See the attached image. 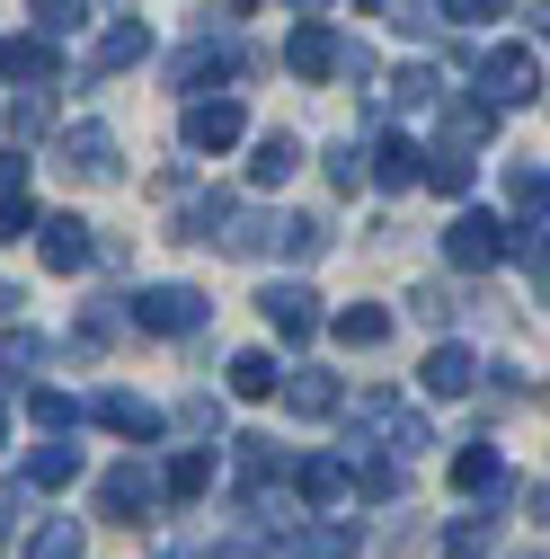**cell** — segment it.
<instances>
[{
	"label": "cell",
	"instance_id": "b9f144b4",
	"mask_svg": "<svg viewBox=\"0 0 550 559\" xmlns=\"http://www.w3.org/2000/svg\"><path fill=\"white\" fill-rule=\"evenodd\" d=\"M10 187H27V160H19V152H0V195H10Z\"/></svg>",
	"mask_w": 550,
	"mask_h": 559
},
{
	"label": "cell",
	"instance_id": "277c9868",
	"mask_svg": "<svg viewBox=\"0 0 550 559\" xmlns=\"http://www.w3.org/2000/svg\"><path fill=\"white\" fill-rule=\"evenodd\" d=\"M152 507H169V498H160V471H152L143 453H133V462H116V471L98 479V515H116V524H143Z\"/></svg>",
	"mask_w": 550,
	"mask_h": 559
},
{
	"label": "cell",
	"instance_id": "1f68e13d",
	"mask_svg": "<svg viewBox=\"0 0 550 559\" xmlns=\"http://www.w3.org/2000/svg\"><path fill=\"white\" fill-rule=\"evenodd\" d=\"M489 550H498V524L489 515H470V524L444 533V559H489Z\"/></svg>",
	"mask_w": 550,
	"mask_h": 559
},
{
	"label": "cell",
	"instance_id": "e575fe53",
	"mask_svg": "<svg viewBox=\"0 0 550 559\" xmlns=\"http://www.w3.org/2000/svg\"><path fill=\"white\" fill-rule=\"evenodd\" d=\"M36 231V204H27V187H10L0 195V240H27Z\"/></svg>",
	"mask_w": 550,
	"mask_h": 559
},
{
	"label": "cell",
	"instance_id": "484cf974",
	"mask_svg": "<svg viewBox=\"0 0 550 559\" xmlns=\"http://www.w3.org/2000/svg\"><path fill=\"white\" fill-rule=\"evenodd\" d=\"M506 195H515L524 223H541V214H550V169H541V160H515V169H506Z\"/></svg>",
	"mask_w": 550,
	"mask_h": 559
},
{
	"label": "cell",
	"instance_id": "ab89813d",
	"mask_svg": "<svg viewBox=\"0 0 550 559\" xmlns=\"http://www.w3.org/2000/svg\"><path fill=\"white\" fill-rule=\"evenodd\" d=\"M453 311H462V302H453L444 285H418V320H453Z\"/></svg>",
	"mask_w": 550,
	"mask_h": 559
},
{
	"label": "cell",
	"instance_id": "e0dca14e",
	"mask_svg": "<svg viewBox=\"0 0 550 559\" xmlns=\"http://www.w3.org/2000/svg\"><path fill=\"white\" fill-rule=\"evenodd\" d=\"M143 53H152V27H143V19H116V27L89 45V72H98V81H107V72H133Z\"/></svg>",
	"mask_w": 550,
	"mask_h": 559
},
{
	"label": "cell",
	"instance_id": "8992f818",
	"mask_svg": "<svg viewBox=\"0 0 550 559\" xmlns=\"http://www.w3.org/2000/svg\"><path fill=\"white\" fill-rule=\"evenodd\" d=\"M178 133H187V152H231L240 133H249V107L240 98H187Z\"/></svg>",
	"mask_w": 550,
	"mask_h": 559
},
{
	"label": "cell",
	"instance_id": "f6af8a7d",
	"mask_svg": "<svg viewBox=\"0 0 550 559\" xmlns=\"http://www.w3.org/2000/svg\"><path fill=\"white\" fill-rule=\"evenodd\" d=\"M533 524H550V488H533Z\"/></svg>",
	"mask_w": 550,
	"mask_h": 559
},
{
	"label": "cell",
	"instance_id": "bcb514c9",
	"mask_svg": "<svg viewBox=\"0 0 550 559\" xmlns=\"http://www.w3.org/2000/svg\"><path fill=\"white\" fill-rule=\"evenodd\" d=\"M533 36H541V45H550V0H541V10H533Z\"/></svg>",
	"mask_w": 550,
	"mask_h": 559
},
{
	"label": "cell",
	"instance_id": "8fae6325",
	"mask_svg": "<svg viewBox=\"0 0 550 559\" xmlns=\"http://www.w3.org/2000/svg\"><path fill=\"white\" fill-rule=\"evenodd\" d=\"M258 311H266V329L285 337V346H302V337L320 329V294H311V285H266Z\"/></svg>",
	"mask_w": 550,
	"mask_h": 559
},
{
	"label": "cell",
	"instance_id": "d4e9b609",
	"mask_svg": "<svg viewBox=\"0 0 550 559\" xmlns=\"http://www.w3.org/2000/svg\"><path fill=\"white\" fill-rule=\"evenodd\" d=\"M231 391H240V400H275V391H285V373H275V356H266V346L231 356Z\"/></svg>",
	"mask_w": 550,
	"mask_h": 559
},
{
	"label": "cell",
	"instance_id": "52a82bcc",
	"mask_svg": "<svg viewBox=\"0 0 550 559\" xmlns=\"http://www.w3.org/2000/svg\"><path fill=\"white\" fill-rule=\"evenodd\" d=\"M62 169H72L81 187H116L124 178V152H116L107 124H72V133H62Z\"/></svg>",
	"mask_w": 550,
	"mask_h": 559
},
{
	"label": "cell",
	"instance_id": "836d02e7",
	"mask_svg": "<svg viewBox=\"0 0 550 559\" xmlns=\"http://www.w3.org/2000/svg\"><path fill=\"white\" fill-rule=\"evenodd\" d=\"M36 27L45 36H81L89 27V0H36Z\"/></svg>",
	"mask_w": 550,
	"mask_h": 559
},
{
	"label": "cell",
	"instance_id": "83f0119b",
	"mask_svg": "<svg viewBox=\"0 0 550 559\" xmlns=\"http://www.w3.org/2000/svg\"><path fill=\"white\" fill-rule=\"evenodd\" d=\"M328 329H337V346H382V337H391V311H373V302H347Z\"/></svg>",
	"mask_w": 550,
	"mask_h": 559
},
{
	"label": "cell",
	"instance_id": "74e56055",
	"mask_svg": "<svg viewBox=\"0 0 550 559\" xmlns=\"http://www.w3.org/2000/svg\"><path fill=\"white\" fill-rule=\"evenodd\" d=\"M435 10H444V27H479V19L498 10V0H435Z\"/></svg>",
	"mask_w": 550,
	"mask_h": 559
},
{
	"label": "cell",
	"instance_id": "f546056e",
	"mask_svg": "<svg viewBox=\"0 0 550 559\" xmlns=\"http://www.w3.org/2000/svg\"><path fill=\"white\" fill-rule=\"evenodd\" d=\"M27 559H89V533H81L72 515H53V524L27 542Z\"/></svg>",
	"mask_w": 550,
	"mask_h": 559
},
{
	"label": "cell",
	"instance_id": "5bb4252c",
	"mask_svg": "<svg viewBox=\"0 0 550 559\" xmlns=\"http://www.w3.org/2000/svg\"><path fill=\"white\" fill-rule=\"evenodd\" d=\"M453 488H462V498H506V488H515L506 479V453L498 444H462L453 453Z\"/></svg>",
	"mask_w": 550,
	"mask_h": 559
},
{
	"label": "cell",
	"instance_id": "60d3db41",
	"mask_svg": "<svg viewBox=\"0 0 550 559\" xmlns=\"http://www.w3.org/2000/svg\"><path fill=\"white\" fill-rule=\"evenodd\" d=\"M10 533H19V488H0V550H10Z\"/></svg>",
	"mask_w": 550,
	"mask_h": 559
},
{
	"label": "cell",
	"instance_id": "603a6c76",
	"mask_svg": "<svg viewBox=\"0 0 550 559\" xmlns=\"http://www.w3.org/2000/svg\"><path fill=\"white\" fill-rule=\"evenodd\" d=\"M266 249H275V258H320L328 231H320L311 214H275V223H266Z\"/></svg>",
	"mask_w": 550,
	"mask_h": 559
},
{
	"label": "cell",
	"instance_id": "f35d334b",
	"mask_svg": "<svg viewBox=\"0 0 550 559\" xmlns=\"http://www.w3.org/2000/svg\"><path fill=\"white\" fill-rule=\"evenodd\" d=\"M45 124H53V98L27 90V98H19V133H45Z\"/></svg>",
	"mask_w": 550,
	"mask_h": 559
},
{
	"label": "cell",
	"instance_id": "ffe728a7",
	"mask_svg": "<svg viewBox=\"0 0 550 559\" xmlns=\"http://www.w3.org/2000/svg\"><path fill=\"white\" fill-rule=\"evenodd\" d=\"M302 169V143L294 133H258V152H249V187H285Z\"/></svg>",
	"mask_w": 550,
	"mask_h": 559
},
{
	"label": "cell",
	"instance_id": "3957f363",
	"mask_svg": "<svg viewBox=\"0 0 550 559\" xmlns=\"http://www.w3.org/2000/svg\"><path fill=\"white\" fill-rule=\"evenodd\" d=\"M124 320L152 329V337H187V329H204V294L195 285H143L124 302Z\"/></svg>",
	"mask_w": 550,
	"mask_h": 559
},
{
	"label": "cell",
	"instance_id": "f1b7e54d",
	"mask_svg": "<svg viewBox=\"0 0 550 559\" xmlns=\"http://www.w3.org/2000/svg\"><path fill=\"white\" fill-rule=\"evenodd\" d=\"M27 417H36V427H45V436H72V427H81V417H89V408H81L72 391H53V382H45V391L27 400Z\"/></svg>",
	"mask_w": 550,
	"mask_h": 559
},
{
	"label": "cell",
	"instance_id": "d6a6232c",
	"mask_svg": "<svg viewBox=\"0 0 550 559\" xmlns=\"http://www.w3.org/2000/svg\"><path fill=\"white\" fill-rule=\"evenodd\" d=\"M275 462H285V453H275L266 436H240V488H249V498H258V488L275 479Z\"/></svg>",
	"mask_w": 550,
	"mask_h": 559
},
{
	"label": "cell",
	"instance_id": "4316f807",
	"mask_svg": "<svg viewBox=\"0 0 550 559\" xmlns=\"http://www.w3.org/2000/svg\"><path fill=\"white\" fill-rule=\"evenodd\" d=\"M470 178H479V169H470V152H462V143H444V152H427V178H418V187H435V195H470Z\"/></svg>",
	"mask_w": 550,
	"mask_h": 559
},
{
	"label": "cell",
	"instance_id": "7402d4cb",
	"mask_svg": "<svg viewBox=\"0 0 550 559\" xmlns=\"http://www.w3.org/2000/svg\"><path fill=\"white\" fill-rule=\"evenodd\" d=\"M285 408H294V417H337L347 391H337V373H294V382H285Z\"/></svg>",
	"mask_w": 550,
	"mask_h": 559
},
{
	"label": "cell",
	"instance_id": "7a4b0ae2",
	"mask_svg": "<svg viewBox=\"0 0 550 559\" xmlns=\"http://www.w3.org/2000/svg\"><path fill=\"white\" fill-rule=\"evenodd\" d=\"M479 98H489L498 116H506V107H533V98H541L533 45H489V53H479Z\"/></svg>",
	"mask_w": 550,
	"mask_h": 559
},
{
	"label": "cell",
	"instance_id": "7dc6e473",
	"mask_svg": "<svg viewBox=\"0 0 550 559\" xmlns=\"http://www.w3.org/2000/svg\"><path fill=\"white\" fill-rule=\"evenodd\" d=\"M364 10H382V0H364Z\"/></svg>",
	"mask_w": 550,
	"mask_h": 559
},
{
	"label": "cell",
	"instance_id": "cb8c5ba5",
	"mask_svg": "<svg viewBox=\"0 0 550 559\" xmlns=\"http://www.w3.org/2000/svg\"><path fill=\"white\" fill-rule=\"evenodd\" d=\"M81 479V444H36V462H27V488H72Z\"/></svg>",
	"mask_w": 550,
	"mask_h": 559
},
{
	"label": "cell",
	"instance_id": "5b68a950",
	"mask_svg": "<svg viewBox=\"0 0 550 559\" xmlns=\"http://www.w3.org/2000/svg\"><path fill=\"white\" fill-rule=\"evenodd\" d=\"M506 240H515V231H506L498 214H453V231H444V258H453L462 275H489V266L506 258Z\"/></svg>",
	"mask_w": 550,
	"mask_h": 559
},
{
	"label": "cell",
	"instance_id": "ee69618b",
	"mask_svg": "<svg viewBox=\"0 0 550 559\" xmlns=\"http://www.w3.org/2000/svg\"><path fill=\"white\" fill-rule=\"evenodd\" d=\"M19 302H27V294H19V285H0V320H10V311H19Z\"/></svg>",
	"mask_w": 550,
	"mask_h": 559
},
{
	"label": "cell",
	"instance_id": "9c48e42d",
	"mask_svg": "<svg viewBox=\"0 0 550 559\" xmlns=\"http://www.w3.org/2000/svg\"><path fill=\"white\" fill-rule=\"evenodd\" d=\"M36 258H45L53 275H81V266L98 258V240H89L81 214H45V223H36Z\"/></svg>",
	"mask_w": 550,
	"mask_h": 559
},
{
	"label": "cell",
	"instance_id": "ba28073f",
	"mask_svg": "<svg viewBox=\"0 0 550 559\" xmlns=\"http://www.w3.org/2000/svg\"><path fill=\"white\" fill-rule=\"evenodd\" d=\"M356 524L347 515H320V524H294V533H275L266 542V559H356Z\"/></svg>",
	"mask_w": 550,
	"mask_h": 559
},
{
	"label": "cell",
	"instance_id": "4dcf8cb0",
	"mask_svg": "<svg viewBox=\"0 0 550 559\" xmlns=\"http://www.w3.org/2000/svg\"><path fill=\"white\" fill-rule=\"evenodd\" d=\"M231 214H240L231 195H195V204H187V240H223V231H231Z\"/></svg>",
	"mask_w": 550,
	"mask_h": 559
},
{
	"label": "cell",
	"instance_id": "7c38bea8",
	"mask_svg": "<svg viewBox=\"0 0 550 559\" xmlns=\"http://www.w3.org/2000/svg\"><path fill=\"white\" fill-rule=\"evenodd\" d=\"M418 382H427V400H470L479 391V356L444 337V346H427V373Z\"/></svg>",
	"mask_w": 550,
	"mask_h": 559
},
{
	"label": "cell",
	"instance_id": "4fadbf2b",
	"mask_svg": "<svg viewBox=\"0 0 550 559\" xmlns=\"http://www.w3.org/2000/svg\"><path fill=\"white\" fill-rule=\"evenodd\" d=\"M62 72V53H53V36L36 27V36H0V81H27V90H45Z\"/></svg>",
	"mask_w": 550,
	"mask_h": 559
},
{
	"label": "cell",
	"instance_id": "9a60e30c",
	"mask_svg": "<svg viewBox=\"0 0 550 559\" xmlns=\"http://www.w3.org/2000/svg\"><path fill=\"white\" fill-rule=\"evenodd\" d=\"M364 178H373V187H418V178H427V152L408 143V133H382V143L364 152Z\"/></svg>",
	"mask_w": 550,
	"mask_h": 559
},
{
	"label": "cell",
	"instance_id": "7bdbcfd3",
	"mask_svg": "<svg viewBox=\"0 0 550 559\" xmlns=\"http://www.w3.org/2000/svg\"><path fill=\"white\" fill-rule=\"evenodd\" d=\"M214 559H266L258 542H214Z\"/></svg>",
	"mask_w": 550,
	"mask_h": 559
},
{
	"label": "cell",
	"instance_id": "30bf717a",
	"mask_svg": "<svg viewBox=\"0 0 550 559\" xmlns=\"http://www.w3.org/2000/svg\"><path fill=\"white\" fill-rule=\"evenodd\" d=\"M337 53H347V45H337V27H328V19H302V27L285 36L294 81H337Z\"/></svg>",
	"mask_w": 550,
	"mask_h": 559
},
{
	"label": "cell",
	"instance_id": "8d00e7d4",
	"mask_svg": "<svg viewBox=\"0 0 550 559\" xmlns=\"http://www.w3.org/2000/svg\"><path fill=\"white\" fill-rule=\"evenodd\" d=\"M328 178L356 195V187H364V152H356V143H337V152H328Z\"/></svg>",
	"mask_w": 550,
	"mask_h": 559
},
{
	"label": "cell",
	"instance_id": "d6986e66",
	"mask_svg": "<svg viewBox=\"0 0 550 559\" xmlns=\"http://www.w3.org/2000/svg\"><path fill=\"white\" fill-rule=\"evenodd\" d=\"M204 488H214V453H195V444H187V453H169V471H160V498H169V507H195Z\"/></svg>",
	"mask_w": 550,
	"mask_h": 559
},
{
	"label": "cell",
	"instance_id": "d590c367",
	"mask_svg": "<svg viewBox=\"0 0 550 559\" xmlns=\"http://www.w3.org/2000/svg\"><path fill=\"white\" fill-rule=\"evenodd\" d=\"M391 98H399V107H427V98H435V72H427V62H408V72H391Z\"/></svg>",
	"mask_w": 550,
	"mask_h": 559
},
{
	"label": "cell",
	"instance_id": "ac0fdd59",
	"mask_svg": "<svg viewBox=\"0 0 550 559\" xmlns=\"http://www.w3.org/2000/svg\"><path fill=\"white\" fill-rule=\"evenodd\" d=\"M294 498L328 515L337 498H347V462H337V453H311V462H294Z\"/></svg>",
	"mask_w": 550,
	"mask_h": 559
},
{
	"label": "cell",
	"instance_id": "6da1fadb",
	"mask_svg": "<svg viewBox=\"0 0 550 559\" xmlns=\"http://www.w3.org/2000/svg\"><path fill=\"white\" fill-rule=\"evenodd\" d=\"M427 444H435L427 417L399 408L391 391H364V400L347 408V462H356V453H391V462H408V453H427Z\"/></svg>",
	"mask_w": 550,
	"mask_h": 559
},
{
	"label": "cell",
	"instance_id": "2e32d148",
	"mask_svg": "<svg viewBox=\"0 0 550 559\" xmlns=\"http://www.w3.org/2000/svg\"><path fill=\"white\" fill-rule=\"evenodd\" d=\"M89 417H98V427H116V436H133V444H152V436H160V408H152V400H133V391H98Z\"/></svg>",
	"mask_w": 550,
	"mask_h": 559
},
{
	"label": "cell",
	"instance_id": "44dd1931",
	"mask_svg": "<svg viewBox=\"0 0 550 559\" xmlns=\"http://www.w3.org/2000/svg\"><path fill=\"white\" fill-rule=\"evenodd\" d=\"M231 62H240L231 45H214V36H204V45H187V53L169 62V81H178V90H204V81H223Z\"/></svg>",
	"mask_w": 550,
	"mask_h": 559
}]
</instances>
